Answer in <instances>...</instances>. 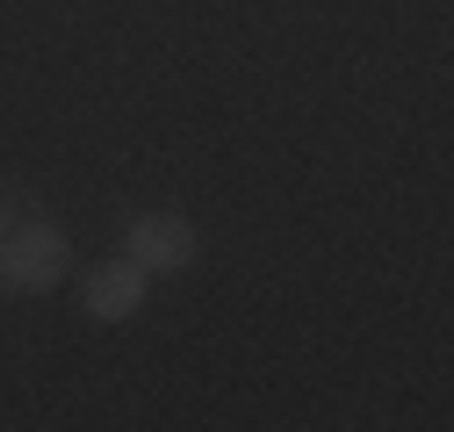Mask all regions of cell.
<instances>
[{
    "label": "cell",
    "mask_w": 454,
    "mask_h": 432,
    "mask_svg": "<svg viewBox=\"0 0 454 432\" xmlns=\"http://www.w3.org/2000/svg\"><path fill=\"white\" fill-rule=\"evenodd\" d=\"M0 266H8V289L51 296V289H66L73 245H66L59 224H8V238H0Z\"/></svg>",
    "instance_id": "1"
},
{
    "label": "cell",
    "mask_w": 454,
    "mask_h": 432,
    "mask_svg": "<svg viewBox=\"0 0 454 432\" xmlns=\"http://www.w3.org/2000/svg\"><path fill=\"white\" fill-rule=\"evenodd\" d=\"M145 266L130 259V252H116V259H101V266H87V282H80V310L94 317V324H123V317H137L145 310Z\"/></svg>",
    "instance_id": "3"
},
{
    "label": "cell",
    "mask_w": 454,
    "mask_h": 432,
    "mask_svg": "<svg viewBox=\"0 0 454 432\" xmlns=\"http://www.w3.org/2000/svg\"><path fill=\"white\" fill-rule=\"evenodd\" d=\"M0 238H8V202H0Z\"/></svg>",
    "instance_id": "4"
},
{
    "label": "cell",
    "mask_w": 454,
    "mask_h": 432,
    "mask_svg": "<svg viewBox=\"0 0 454 432\" xmlns=\"http://www.w3.org/2000/svg\"><path fill=\"white\" fill-rule=\"evenodd\" d=\"M123 252L145 266V274H181L195 259V224L174 209H152V216H130L123 224Z\"/></svg>",
    "instance_id": "2"
},
{
    "label": "cell",
    "mask_w": 454,
    "mask_h": 432,
    "mask_svg": "<svg viewBox=\"0 0 454 432\" xmlns=\"http://www.w3.org/2000/svg\"><path fill=\"white\" fill-rule=\"evenodd\" d=\"M0 289H8V266H0Z\"/></svg>",
    "instance_id": "5"
}]
</instances>
